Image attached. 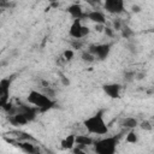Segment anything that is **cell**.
<instances>
[{"label":"cell","mask_w":154,"mask_h":154,"mask_svg":"<svg viewBox=\"0 0 154 154\" xmlns=\"http://www.w3.org/2000/svg\"><path fill=\"white\" fill-rule=\"evenodd\" d=\"M85 129L88 130V132L90 134H95V135H106L108 132V126L103 120L102 113H96L95 116H91L89 118H87L83 122Z\"/></svg>","instance_id":"cell-1"},{"label":"cell","mask_w":154,"mask_h":154,"mask_svg":"<svg viewBox=\"0 0 154 154\" xmlns=\"http://www.w3.org/2000/svg\"><path fill=\"white\" fill-rule=\"evenodd\" d=\"M28 102L30 105H32L34 107H36L38 109V112L48 111L54 105V101L49 96H47L46 94H43L41 91H37V90H31L29 93Z\"/></svg>","instance_id":"cell-2"},{"label":"cell","mask_w":154,"mask_h":154,"mask_svg":"<svg viewBox=\"0 0 154 154\" xmlns=\"http://www.w3.org/2000/svg\"><path fill=\"white\" fill-rule=\"evenodd\" d=\"M118 144V136H108L94 142V150L97 154H113Z\"/></svg>","instance_id":"cell-3"},{"label":"cell","mask_w":154,"mask_h":154,"mask_svg":"<svg viewBox=\"0 0 154 154\" xmlns=\"http://www.w3.org/2000/svg\"><path fill=\"white\" fill-rule=\"evenodd\" d=\"M89 32H90L89 28L83 25L81 19H73V22H72V24L70 26V30H69V35L72 38H83Z\"/></svg>","instance_id":"cell-4"},{"label":"cell","mask_w":154,"mask_h":154,"mask_svg":"<svg viewBox=\"0 0 154 154\" xmlns=\"http://www.w3.org/2000/svg\"><path fill=\"white\" fill-rule=\"evenodd\" d=\"M88 51L95 57V59L103 60V59H106L108 57L109 51H111V46L109 45H106V43H102V45H91Z\"/></svg>","instance_id":"cell-5"},{"label":"cell","mask_w":154,"mask_h":154,"mask_svg":"<svg viewBox=\"0 0 154 154\" xmlns=\"http://www.w3.org/2000/svg\"><path fill=\"white\" fill-rule=\"evenodd\" d=\"M105 10L112 14H119L124 11V0H105Z\"/></svg>","instance_id":"cell-6"},{"label":"cell","mask_w":154,"mask_h":154,"mask_svg":"<svg viewBox=\"0 0 154 154\" xmlns=\"http://www.w3.org/2000/svg\"><path fill=\"white\" fill-rule=\"evenodd\" d=\"M10 79H1L0 81V106L2 107L6 102H8V94H10Z\"/></svg>","instance_id":"cell-7"},{"label":"cell","mask_w":154,"mask_h":154,"mask_svg":"<svg viewBox=\"0 0 154 154\" xmlns=\"http://www.w3.org/2000/svg\"><path fill=\"white\" fill-rule=\"evenodd\" d=\"M102 88H103V91H105L109 97H112V99H117V97H119V95H120V89H122V87H120V84H118V83L105 84Z\"/></svg>","instance_id":"cell-8"},{"label":"cell","mask_w":154,"mask_h":154,"mask_svg":"<svg viewBox=\"0 0 154 154\" xmlns=\"http://www.w3.org/2000/svg\"><path fill=\"white\" fill-rule=\"evenodd\" d=\"M8 120H10V123H11L12 125H14V126L25 125L26 123H29V120L26 119V117H25L23 113H20V112H16V113H13V114H10Z\"/></svg>","instance_id":"cell-9"},{"label":"cell","mask_w":154,"mask_h":154,"mask_svg":"<svg viewBox=\"0 0 154 154\" xmlns=\"http://www.w3.org/2000/svg\"><path fill=\"white\" fill-rule=\"evenodd\" d=\"M85 17H87L89 20L94 22L95 24H105V23H106V17H105V14H103L102 12H100V11H91V12H88V13H85Z\"/></svg>","instance_id":"cell-10"},{"label":"cell","mask_w":154,"mask_h":154,"mask_svg":"<svg viewBox=\"0 0 154 154\" xmlns=\"http://www.w3.org/2000/svg\"><path fill=\"white\" fill-rule=\"evenodd\" d=\"M67 12L70 13V16H71L73 19H82L83 17H85V14H84V12H83L81 5H78V4H72V5H70V6L67 7Z\"/></svg>","instance_id":"cell-11"},{"label":"cell","mask_w":154,"mask_h":154,"mask_svg":"<svg viewBox=\"0 0 154 154\" xmlns=\"http://www.w3.org/2000/svg\"><path fill=\"white\" fill-rule=\"evenodd\" d=\"M75 142H76V146L87 148L94 143V140L88 135H75Z\"/></svg>","instance_id":"cell-12"},{"label":"cell","mask_w":154,"mask_h":154,"mask_svg":"<svg viewBox=\"0 0 154 154\" xmlns=\"http://www.w3.org/2000/svg\"><path fill=\"white\" fill-rule=\"evenodd\" d=\"M17 146L25 153H29V154H34L36 153L38 149L35 147V144H32L30 141H19V142H16Z\"/></svg>","instance_id":"cell-13"},{"label":"cell","mask_w":154,"mask_h":154,"mask_svg":"<svg viewBox=\"0 0 154 154\" xmlns=\"http://www.w3.org/2000/svg\"><path fill=\"white\" fill-rule=\"evenodd\" d=\"M120 125L124 128V129H135L136 126H138V120L136 118H132V117H126V118H123L120 120Z\"/></svg>","instance_id":"cell-14"},{"label":"cell","mask_w":154,"mask_h":154,"mask_svg":"<svg viewBox=\"0 0 154 154\" xmlns=\"http://www.w3.org/2000/svg\"><path fill=\"white\" fill-rule=\"evenodd\" d=\"M75 144H76V142H75V135H69L67 137H65L61 141V147L64 149H67V150H71L75 147Z\"/></svg>","instance_id":"cell-15"},{"label":"cell","mask_w":154,"mask_h":154,"mask_svg":"<svg viewBox=\"0 0 154 154\" xmlns=\"http://www.w3.org/2000/svg\"><path fill=\"white\" fill-rule=\"evenodd\" d=\"M125 141H126L128 143H136V142L138 141V135L135 132L134 129L129 130V132H128V135H126V137H125Z\"/></svg>","instance_id":"cell-16"},{"label":"cell","mask_w":154,"mask_h":154,"mask_svg":"<svg viewBox=\"0 0 154 154\" xmlns=\"http://www.w3.org/2000/svg\"><path fill=\"white\" fill-rule=\"evenodd\" d=\"M81 58H82V60H83L84 63H93V61L95 60V57H94L89 51L83 52L82 55H81Z\"/></svg>","instance_id":"cell-17"},{"label":"cell","mask_w":154,"mask_h":154,"mask_svg":"<svg viewBox=\"0 0 154 154\" xmlns=\"http://www.w3.org/2000/svg\"><path fill=\"white\" fill-rule=\"evenodd\" d=\"M138 126L142 129V130H144V131H152L153 130V125H152V123L149 122V120H142L141 123H138Z\"/></svg>","instance_id":"cell-18"},{"label":"cell","mask_w":154,"mask_h":154,"mask_svg":"<svg viewBox=\"0 0 154 154\" xmlns=\"http://www.w3.org/2000/svg\"><path fill=\"white\" fill-rule=\"evenodd\" d=\"M120 30H122V35H123V37H125V38H129V37L134 34V31H132L128 25H125V26L120 28Z\"/></svg>","instance_id":"cell-19"},{"label":"cell","mask_w":154,"mask_h":154,"mask_svg":"<svg viewBox=\"0 0 154 154\" xmlns=\"http://www.w3.org/2000/svg\"><path fill=\"white\" fill-rule=\"evenodd\" d=\"M73 55H75V53H73L72 49H66V51L63 53V58H64V60H66V61H70V60L73 58Z\"/></svg>","instance_id":"cell-20"},{"label":"cell","mask_w":154,"mask_h":154,"mask_svg":"<svg viewBox=\"0 0 154 154\" xmlns=\"http://www.w3.org/2000/svg\"><path fill=\"white\" fill-rule=\"evenodd\" d=\"M71 46H72V48H75V49H81L82 46H83L82 38H73V41L71 42Z\"/></svg>","instance_id":"cell-21"},{"label":"cell","mask_w":154,"mask_h":154,"mask_svg":"<svg viewBox=\"0 0 154 154\" xmlns=\"http://www.w3.org/2000/svg\"><path fill=\"white\" fill-rule=\"evenodd\" d=\"M103 32H105L106 36H108V37H113V35H114V29L108 28V26H105V28H103Z\"/></svg>","instance_id":"cell-22"},{"label":"cell","mask_w":154,"mask_h":154,"mask_svg":"<svg viewBox=\"0 0 154 154\" xmlns=\"http://www.w3.org/2000/svg\"><path fill=\"white\" fill-rule=\"evenodd\" d=\"M124 78H125V81H132L134 78H135V72H126L125 75H124Z\"/></svg>","instance_id":"cell-23"},{"label":"cell","mask_w":154,"mask_h":154,"mask_svg":"<svg viewBox=\"0 0 154 154\" xmlns=\"http://www.w3.org/2000/svg\"><path fill=\"white\" fill-rule=\"evenodd\" d=\"M10 6L8 0H0V8H7Z\"/></svg>","instance_id":"cell-24"},{"label":"cell","mask_w":154,"mask_h":154,"mask_svg":"<svg viewBox=\"0 0 154 154\" xmlns=\"http://www.w3.org/2000/svg\"><path fill=\"white\" fill-rule=\"evenodd\" d=\"M114 29L116 30H120V28H122V24H120V22L119 20H114Z\"/></svg>","instance_id":"cell-25"},{"label":"cell","mask_w":154,"mask_h":154,"mask_svg":"<svg viewBox=\"0 0 154 154\" xmlns=\"http://www.w3.org/2000/svg\"><path fill=\"white\" fill-rule=\"evenodd\" d=\"M131 10H132V12H135V13H138V12L141 11V7H140V6H137V5H134V6L131 7Z\"/></svg>","instance_id":"cell-26"},{"label":"cell","mask_w":154,"mask_h":154,"mask_svg":"<svg viewBox=\"0 0 154 154\" xmlns=\"http://www.w3.org/2000/svg\"><path fill=\"white\" fill-rule=\"evenodd\" d=\"M103 28H105L103 24H96L95 25V30L96 31H103Z\"/></svg>","instance_id":"cell-27"},{"label":"cell","mask_w":154,"mask_h":154,"mask_svg":"<svg viewBox=\"0 0 154 154\" xmlns=\"http://www.w3.org/2000/svg\"><path fill=\"white\" fill-rule=\"evenodd\" d=\"M87 1H89V2H97L99 0H87Z\"/></svg>","instance_id":"cell-28"},{"label":"cell","mask_w":154,"mask_h":154,"mask_svg":"<svg viewBox=\"0 0 154 154\" xmlns=\"http://www.w3.org/2000/svg\"><path fill=\"white\" fill-rule=\"evenodd\" d=\"M48 1H49V2H52V4H53V2H57V1H58V0H48Z\"/></svg>","instance_id":"cell-29"},{"label":"cell","mask_w":154,"mask_h":154,"mask_svg":"<svg viewBox=\"0 0 154 154\" xmlns=\"http://www.w3.org/2000/svg\"><path fill=\"white\" fill-rule=\"evenodd\" d=\"M0 25H1V20H0Z\"/></svg>","instance_id":"cell-30"}]
</instances>
